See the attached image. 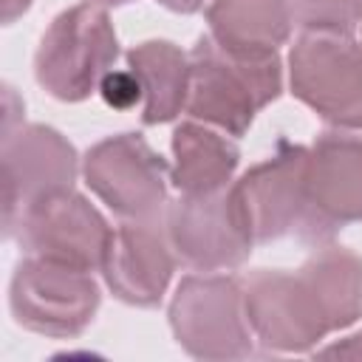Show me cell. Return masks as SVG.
Here are the masks:
<instances>
[{
  "label": "cell",
  "instance_id": "cell-1",
  "mask_svg": "<svg viewBox=\"0 0 362 362\" xmlns=\"http://www.w3.org/2000/svg\"><path fill=\"white\" fill-rule=\"evenodd\" d=\"M283 93V62L272 57H243L201 34L189 51V96L184 113L240 139L255 116Z\"/></svg>",
  "mask_w": 362,
  "mask_h": 362
},
{
  "label": "cell",
  "instance_id": "cell-2",
  "mask_svg": "<svg viewBox=\"0 0 362 362\" xmlns=\"http://www.w3.org/2000/svg\"><path fill=\"white\" fill-rule=\"evenodd\" d=\"M232 189L249 221L255 243L294 238L317 249L337 238V229L320 218L311 201L305 144L280 139L272 156L232 181Z\"/></svg>",
  "mask_w": 362,
  "mask_h": 362
},
{
  "label": "cell",
  "instance_id": "cell-3",
  "mask_svg": "<svg viewBox=\"0 0 362 362\" xmlns=\"http://www.w3.org/2000/svg\"><path fill=\"white\" fill-rule=\"evenodd\" d=\"M119 57V37L99 3H76L59 11L45 28L37 54V85L59 102H85Z\"/></svg>",
  "mask_w": 362,
  "mask_h": 362
},
{
  "label": "cell",
  "instance_id": "cell-4",
  "mask_svg": "<svg viewBox=\"0 0 362 362\" xmlns=\"http://www.w3.org/2000/svg\"><path fill=\"white\" fill-rule=\"evenodd\" d=\"M288 90L325 124L362 133V42L351 31H303L288 51Z\"/></svg>",
  "mask_w": 362,
  "mask_h": 362
},
{
  "label": "cell",
  "instance_id": "cell-5",
  "mask_svg": "<svg viewBox=\"0 0 362 362\" xmlns=\"http://www.w3.org/2000/svg\"><path fill=\"white\" fill-rule=\"evenodd\" d=\"M170 328L192 359H246L255 334L246 320L243 286L232 274H187L170 300Z\"/></svg>",
  "mask_w": 362,
  "mask_h": 362
},
{
  "label": "cell",
  "instance_id": "cell-6",
  "mask_svg": "<svg viewBox=\"0 0 362 362\" xmlns=\"http://www.w3.org/2000/svg\"><path fill=\"white\" fill-rule=\"evenodd\" d=\"M102 303L93 272L25 255L8 283V308L25 331L71 339L96 317Z\"/></svg>",
  "mask_w": 362,
  "mask_h": 362
},
{
  "label": "cell",
  "instance_id": "cell-7",
  "mask_svg": "<svg viewBox=\"0 0 362 362\" xmlns=\"http://www.w3.org/2000/svg\"><path fill=\"white\" fill-rule=\"evenodd\" d=\"M170 246L192 272H232L252 255L255 238L240 201L229 187L206 195H181L164 209Z\"/></svg>",
  "mask_w": 362,
  "mask_h": 362
},
{
  "label": "cell",
  "instance_id": "cell-8",
  "mask_svg": "<svg viewBox=\"0 0 362 362\" xmlns=\"http://www.w3.org/2000/svg\"><path fill=\"white\" fill-rule=\"evenodd\" d=\"M110 235L113 226L105 215L74 189H59L28 204L6 226V238H14L25 255L85 272H102Z\"/></svg>",
  "mask_w": 362,
  "mask_h": 362
},
{
  "label": "cell",
  "instance_id": "cell-9",
  "mask_svg": "<svg viewBox=\"0 0 362 362\" xmlns=\"http://www.w3.org/2000/svg\"><path fill=\"white\" fill-rule=\"evenodd\" d=\"M88 189L122 221H153L167 209V161L141 133H116L96 141L82 158Z\"/></svg>",
  "mask_w": 362,
  "mask_h": 362
},
{
  "label": "cell",
  "instance_id": "cell-10",
  "mask_svg": "<svg viewBox=\"0 0 362 362\" xmlns=\"http://www.w3.org/2000/svg\"><path fill=\"white\" fill-rule=\"evenodd\" d=\"M246 320L269 354H314L331 334L314 291L300 272L255 269L243 280Z\"/></svg>",
  "mask_w": 362,
  "mask_h": 362
},
{
  "label": "cell",
  "instance_id": "cell-11",
  "mask_svg": "<svg viewBox=\"0 0 362 362\" xmlns=\"http://www.w3.org/2000/svg\"><path fill=\"white\" fill-rule=\"evenodd\" d=\"M3 226H8L28 204L74 189L82 170L74 144L48 124H14L3 130Z\"/></svg>",
  "mask_w": 362,
  "mask_h": 362
},
{
  "label": "cell",
  "instance_id": "cell-12",
  "mask_svg": "<svg viewBox=\"0 0 362 362\" xmlns=\"http://www.w3.org/2000/svg\"><path fill=\"white\" fill-rule=\"evenodd\" d=\"M178 257L170 246L164 215L153 221H122L102 263L110 294L136 308H153L170 288Z\"/></svg>",
  "mask_w": 362,
  "mask_h": 362
},
{
  "label": "cell",
  "instance_id": "cell-13",
  "mask_svg": "<svg viewBox=\"0 0 362 362\" xmlns=\"http://www.w3.org/2000/svg\"><path fill=\"white\" fill-rule=\"evenodd\" d=\"M308 189L320 218L337 232L362 223V136L325 130L308 147Z\"/></svg>",
  "mask_w": 362,
  "mask_h": 362
},
{
  "label": "cell",
  "instance_id": "cell-14",
  "mask_svg": "<svg viewBox=\"0 0 362 362\" xmlns=\"http://www.w3.org/2000/svg\"><path fill=\"white\" fill-rule=\"evenodd\" d=\"M170 150V181L181 195H206L229 187L240 164V150L232 136L195 119L175 124Z\"/></svg>",
  "mask_w": 362,
  "mask_h": 362
},
{
  "label": "cell",
  "instance_id": "cell-15",
  "mask_svg": "<svg viewBox=\"0 0 362 362\" xmlns=\"http://www.w3.org/2000/svg\"><path fill=\"white\" fill-rule=\"evenodd\" d=\"M206 34L226 51L243 57H272L291 40L286 0H212L206 6Z\"/></svg>",
  "mask_w": 362,
  "mask_h": 362
},
{
  "label": "cell",
  "instance_id": "cell-16",
  "mask_svg": "<svg viewBox=\"0 0 362 362\" xmlns=\"http://www.w3.org/2000/svg\"><path fill=\"white\" fill-rule=\"evenodd\" d=\"M127 68L139 76L141 122L167 124L178 119L189 96V54L170 40H144L127 51Z\"/></svg>",
  "mask_w": 362,
  "mask_h": 362
},
{
  "label": "cell",
  "instance_id": "cell-17",
  "mask_svg": "<svg viewBox=\"0 0 362 362\" xmlns=\"http://www.w3.org/2000/svg\"><path fill=\"white\" fill-rule=\"evenodd\" d=\"M297 272L314 291L331 334L362 320V255L331 240L317 246Z\"/></svg>",
  "mask_w": 362,
  "mask_h": 362
},
{
  "label": "cell",
  "instance_id": "cell-18",
  "mask_svg": "<svg viewBox=\"0 0 362 362\" xmlns=\"http://www.w3.org/2000/svg\"><path fill=\"white\" fill-rule=\"evenodd\" d=\"M300 31H354L362 23V0H286Z\"/></svg>",
  "mask_w": 362,
  "mask_h": 362
},
{
  "label": "cell",
  "instance_id": "cell-19",
  "mask_svg": "<svg viewBox=\"0 0 362 362\" xmlns=\"http://www.w3.org/2000/svg\"><path fill=\"white\" fill-rule=\"evenodd\" d=\"M99 96L113 110H130V107L141 105L144 90H141L139 76L127 68V71H107L102 85H99Z\"/></svg>",
  "mask_w": 362,
  "mask_h": 362
},
{
  "label": "cell",
  "instance_id": "cell-20",
  "mask_svg": "<svg viewBox=\"0 0 362 362\" xmlns=\"http://www.w3.org/2000/svg\"><path fill=\"white\" fill-rule=\"evenodd\" d=\"M314 356H339V359H362V331L342 337L325 348H314Z\"/></svg>",
  "mask_w": 362,
  "mask_h": 362
},
{
  "label": "cell",
  "instance_id": "cell-21",
  "mask_svg": "<svg viewBox=\"0 0 362 362\" xmlns=\"http://www.w3.org/2000/svg\"><path fill=\"white\" fill-rule=\"evenodd\" d=\"M31 8V0H3V23L11 25L17 17H23Z\"/></svg>",
  "mask_w": 362,
  "mask_h": 362
},
{
  "label": "cell",
  "instance_id": "cell-22",
  "mask_svg": "<svg viewBox=\"0 0 362 362\" xmlns=\"http://www.w3.org/2000/svg\"><path fill=\"white\" fill-rule=\"evenodd\" d=\"M158 3L175 14H195L204 6V0H158Z\"/></svg>",
  "mask_w": 362,
  "mask_h": 362
},
{
  "label": "cell",
  "instance_id": "cell-23",
  "mask_svg": "<svg viewBox=\"0 0 362 362\" xmlns=\"http://www.w3.org/2000/svg\"><path fill=\"white\" fill-rule=\"evenodd\" d=\"M93 3H102V6H124V3H133V0H93Z\"/></svg>",
  "mask_w": 362,
  "mask_h": 362
},
{
  "label": "cell",
  "instance_id": "cell-24",
  "mask_svg": "<svg viewBox=\"0 0 362 362\" xmlns=\"http://www.w3.org/2000/svg\"><path fill=\"white\" fill-rule=\"evenodd\" d=\"M359 25H362V23H359Z\"/></svg>",
  "mask_w": 362,
  "mask_h": 362
}]
</instances>
